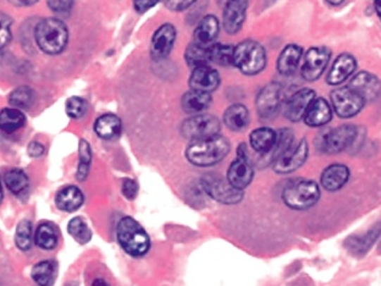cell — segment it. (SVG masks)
Returning <instances> with one entry per match:
<instances>
[{
  "label": "cell",
  "mask_w": 381,
  "mask_h": 286,
  "mask_svg": "<svg viewBox=\"0 0 381 286\" xmlns=\"http://www.w3.org/2000/svg\"><path fill=\"white\" fill-rule=\"evenodd\" d=\"M224 123L232 131H242L249 124V111L244 104L229 106L224 113Z\"/></svg>",
  "instance_id": "83f0119b"
},
{
  "label": "cell",
  "mask_w": 381,
  "mask_h": 286,
  "mask_svg": "<svg viewBox=\"0 0 381 286\" xmlns=\"http://www.w3.org/2000/svg\"><path fill=\"white\" fill-rule=\"evenodd\" d=\"M344 0H326L327 4L332 5V6H337V5H341L344 3Z\"/></svg>",
  "instance_id": "f907efd6"
},
{
  "label": "cell",
  "mask_w": 381,
  "mask_h": 286,
  "mask_svg": "<svg viewBox=\"0 0 381 286\" xmlns=\"http://www.w3.org/2000/svg\"><path fill=\"white\" fill-rule=\"evenodd\" d=\"M248 0H227L223 11V26L230 35L239 32L247 14Z\"/></svg>",
  "instance_id": "9a60e30c"
},
{
  "label": "cell",
  "mask_w": 381,
  "mask_h": 286,
  "mask_svg": "<svg viewBox=\"0 0 381 286\" xmlns=\"http://www.w3.org/2000/svg\"><path fill=\"white\" fill-rule=\"evenodd\" d=\"M316 98V92L309 88H304L294 93L284 104V116L286 119L292 123L304 119L309 106Z\"/></svg>",
  "instance_id": "4fadbf2b"
},
{
  "label": "cell",
  "mask_w": 381,
  "mask_h": 286,
  "mask_svg": "<svg viewBox=\"0 0 381 286\" xmlns=\"http://www.w3.org/2000/svg\"><path fill=\"white\" fill-rule=\"evenodd\" d=\"M381 234V223L377 225L373 226L370 230L368 231L367 234L363 236H358L357 239L351 237L349 241H346V245L349 247L354 254H364L368 249H370L374 242L377 240V236Z\"/></svg>",
  "instance_id": "f1b7e54d"
},
{
  "label": "cell",
  "mask_w": 381,
  "mask_h": 286,
  "mask_svg": "<svg viewBox=\"0 0 381 286\" xmlns=\"http://www.w3.org/2000/svg\"><path fill=\"white\" fill-rule=\"evenodd\" d=\"M78 154H80V161H78L77 179L83 181L88 175L89 166L92 163V151L89 147V143L85 139L80 141V147H78Z\"/></svg>",
  "instance_id": "8d00e7d4"
},
{
  "label": "cell",
  "mask_w": 381,
  "mask_h": 286,
  "mask_svg": "<svg viewBox=\"0 0 381 286\" xmlns=\"http://www.w3.org/2000/svg\"><path fill=\"white\" fill-rule=\"evenodd\" d=\"M49 9L56 14H68L74 6L75 0H46Z\"/></svg>",
  "instance_id": "b9f144b4"
},
{
  "label": "cell",
  "mask_w": 381,
  "mask_h": 286,
  "mask_svg": "<svg viewBox=\"0 0 381 286\" xmlns=\"http://www.w3.org/2000/svg\"><path fill=\"white\" fill-rule=\"evenodd\" d=\"M374 9H375L377 18H379L381 21V0H374Z\"/></svg>",
  "instance_id": "681fc988"
},
{
  "label": "cell",
  "mask_w": 381,
  "mask_h": 286,
  "mask_svg": "<svg viewBox=\"0 0 381 286\" xmlns=\"http://www.w3.org/2000/svg\"><path fill=\"white\" fill-rule=\"evenodd\" d=\"M35 39L38 48L49 56H56L65 51L69 32L61 20L48 18L42 20L35 28Z\"/></svg>",
  "instance_id": "7a4b0ae2"
},
{
  "label": "cell",
  "mask_w": 381,
  "mask_h": 286,
  "mask_svg": "<svg viewBox=\"0 0 381 286\" xmlns=\"http://www.w3.org/2000/svg\"><path fill=\"white\" fill-rule=\"evenodd\" d=\"M138 185L132 179H125L123 182V194L127 199H135L137 196Z\"/></svg>",
  "instance_id": "ee69618b"
},
{
  "label": "cell",
  "mask_w": 381,
  "mask_h": 286,
  "mask_svg": "<svg viewBox=\"0 0 381 286\" xmlns=\"http://www.w3.org/2000/svg\"><path fill=\"white\" fill-rule=\"evenodd\" d=\"M330 99L336 114L342 119L357 116L366 104V101L349 87L336 88L331 92Z\"/></svg>",
  "instance_id": "30bf717a"
},
{
  "label": "cell",
  "mask_w": 381,
  "mask_h": 286,
  "mask_svg": "<svg viewBox=\"0 0 381 286\" xmlns=\"http://www.w3.org/2000/svg\"><path fill=\"white\" fill-rule=\"evenodd\" d=\"M349 169L344 164H331L323 171L320 182L324 189L335 192L349 182Z\"/></svg>",
  "instance_id": "44dd1931"
},
{
  "label": "cell",
  "mask_w": 381,
  "mask_h": 286,
  "mask_svg": "<svg viewBox=\"0 0 381 286\" xmlns=\"http://www.w3.org/2000/svg\"><path fill=\"white\" fill-rule=\"evenodd\" d=\"M6 187L14 194H23L28 189V178L21 169H10L4 174Z\"/></svg>",
  "instance_id": "1f68e13d"
},
{
  "label": "cell",
  "mask_w": 381,
  "mask_h": 286,
  "mask_svg": "<svg viewBox=\"0 0 381 286\" xmlns=\"http://www.w3.org/2000/svg\"><path fill=\"white\" fill-rule=\"evenodd\" d=\"M201 185L208 196H211V199L220 204H239L244 197L241 189H236L230 184L229 180H224L221 176L216 174H207L203 178Z\"/></svg>",
  "instance_id": "ba28073f"
},
{
  "label": "cell",
  "mask_w": 381,
  "mask_h": 286,
  "mask_svg": "<svg viewBox=\"0 0 381 286\" xmlns=\"http://www.w3.org/2000/svg\"><path fill=\"white\" fill-rule=\"evenodd\" d=\"M68 231H69L70 235L73 236L75 240L80 244H87L92 237V231L81 218L71 219L69 225H68Z\"/></svg>",
  "instance_id": "f35d334b"
},
{
  "label": "cell",
  "mask_w": 381,
  "mask_h": 286,
  "mask_svg": "<svg viewBox=\"0 0 381 286\" xmlns=\"http://www.w3.org/2000/svg\"><path fill=\"white\" fill-rule=\"evenodd\" d=\"M284 103V94L280 83L270 82L258 93L256 106L262 120H273L280 111Z\"/></svg>",
  "instance_id": "9c48e42d"
},
{
  "label": "cell",
  "mask_w": 381,
  "mask_h": 286,
  "mask_svg": "<svg viewBox=\"0 0 381 286\" xmlns=\"http://www.w3.org/2000/svg\"><path fill=\"white\" fill-rule=\"evenodd\" d=\"M85 201L81 189L76 186H66L56 194V207L64 212H74L81 207Z\"/></svg>",
  "instance_id": "d4e9b609"
},
{
  "label": "cell",
  "mask_w": 381,
  "mask_h": 286,
  "mask_svg": "<svg viewBox=\"0 0 381 286\" xmlns=\"http://www.w3.org/2000/svg\"><path fill=\"white\" fill-rule=\"evenodd\" d=\"M32 278L39 286H51L56 280V264L51 261H43L32 269Z\"/></svg>",
  "instance_id": "d6a6232c"
},
{
  "label": "cell",
  "mask_w": 381,
  "mask_h": 286,
  "mask_svg": "<svg viewBox=\"0 0 381 286\" xmlns=\"http://www.w3.org/2000/svg\"><path fill=\"white\" fill-rule=\"evenodd\" d=\"M35 242L42 249H53L58 244V234H56L54 226L44 223L38 226L36 234H35Z\"/></svg>",
  "instance_id": "836d02e7"
},
{
  "label": "cell",
  "mask_w": 381,
  "mask_h": 286,
  "mask_svg": "<svg viewBox=\"0 0 381 286\" xmlns=\"http://www.w3.org/2000/svg\"><path fill=\"white\" fill-rule=\"evenodd\" d=\"M220 120L214 116L197 114L189 118L181 125V134L185 139L192 141L211 139L220 132Z\"/></svg>",
  "instance_id": "52a82bcc"
},
{
  "label": "cell",
  "mask_w": 381,
  "mask_h": 286,
  "mask_svg": "<svg viewBox=\"0 0 381 286\" xmlns=\"http://www.w3.org/2000/svg\"><path fill=\"white\" fill-rule=\"evenodd\" d=\"M185 61L192 69L208 65V63H211L209 61V46H202L196 42L189 43L186 48V51H185Z\"/></svg>",
  "instance_id": "f546056e"
},
{
  "label": "cell",
  "mask_w": 381,
  "mask_h": 286,
  "mask_svg": "<svg viewBox=\"0 0 381 286\" xmlns=\"http://www.w3.org/2000/svg\"><path fill=\"white\" fill-rule=\"evenodd\" d=\"M15 241L16 245L23 251H27L32 244V224L28 220L20 222L16 228V234H15Z\"/></svg>",
  "instance_id": "ab89813d"
},
{
  "label": "cell",
  "mask_w": 381,
  "mask_h": 286,
  "mask_svg": "<svg viewBox=\"0 0 381 286\" xmlns=\"http://www.w3.org/2000/svg\"><path fill=\"white\" fill-rule=\"evenodd\" d=\"M189 85L191 89H194V91L211 93L219 87L220 75L216 69H213L208 65L199 66L192 70Z\"/></svg>",
  "instance_id": "2e32d148"
},
{
  "label": "cell",
  "mask_w": 381,
  "mask_h": 286,
  "mask_svg": "<svg viewBox=\"0 0 381 286\" xmlns=\"http://www.w3.org/2000/svg\"><path fill=\"white\" fill-rule=\"evenodd\" d=\"M3 19H1V31H0V36H1V48H5V46H8V43H9L10 39H11V33H10V23H11V21H10L9 18L8 16H1Z\"/></svg>",
  "instance_id": "f6af8a7d"
},
{
  "label": "cell",
  "mask_w": 381,
  "mask_h": 286,
  "mask_svg": "<svg viewBox=\"0 0 381 286\" xmlns=\"http://www.w3.org/2000/svg\"><path fill=\"white\" fill-rule=\"evenodd\" d=\"M116 235L125 252L134 257H142L151 247L147 232L132 218L125 217L120 220Z\"/></svg>",
  "instance_id": "277c9868"
},
{
  "label": "cell",
  "mask_w": 381,
  "mask_h": 286,
  "mask_svg": "<svg viewBox=\"0 0 381 286\" xmlns=\"http://www.w3.org/2000/svg\"><path fill=\"white\" fill-rule=\"evenodd\" d=\"M10 4L15 5V6H30V5L36 4L38 0H8Z\"/></svg>",
  "instance_id": "c3c4849f"
},
{
  "label": "cell",
  "mask_w": 381,
  "mask_h": 286,
  "mask_svg": "<svg viewBox=\"0 0 381 286\" xmlns=\"http://www.w3.org/2000/svg\"><path fill=\"white\" fill-rule=\"evenodd\" d=\"M87 102L81 97H71L66 101L65 111L71 119H80L87 113Z\"/></svg>",
  "instance_id": "60d3db41"
},
{
  "label": "cell",
  "mask_w": 381,
  "mask_h": 286,
  "mask_svg": "<svg viewBox=\"0 0 381 286\" xmlns=\"http://www.w3.org/2000/svg\"><path fill=\"white\" fill-rule=\"evenodd\" d=\"M277 132L269 128H259L252 131L249 136L251 147L259 154H269L275 146Z\"/></svg>",
  "instance_id": "cb8c5ba5"
},
{
  "label": "cell",
  "mask_w": 381,
  "mask_h": 286,
  "mask_svg": "<svg viewBox=\"0 0 381 286\" xmlns=\"http://www.w3.org/2000/svg\"><path fill=\"white\" fill-rule=\"evenodd\" d=\"M92 286H109L103 279H96V282H93Z\"/></svg>",
  "instance_id": "816d5d0a"
},
{
  "label": "cell",
  "mask_w": 381,
  "mask_h": 286,
  "mask_svg": "<svg viewBox=\"0 0 381 286\" xmlns=\"http://www.w3.org/2000/svg\"><path fill=\"white\" fill-rule=\"evenodd\" d=\"M35 97H36V94L33 92L32 88L27 87V86H21V87H18L10 93V106H14L19 111L20 109L21 111L28 109L35 103Z\"/></svg>",
  "instance_id": "d590c367"
},
{
  "label": "cell",
  "mask_w": 381,
  "mask_h": 286,
  "mask_svg": "<svg viewBox=\"0 0 381 286\" xmlns=\"http://www.w3.org/2000/svg\"><path fill=\"white\" fill-rule=\"evenodd\" d=\"M331 51L326 46H312L304 56L301 75L306 81L313 82L320 79L330 61Z\"/></svg>",
  "instance_id": "8fae6325"
},
{
  "label": "cell",
  "mask_w": 381,
  "mask_h": 286,
  "mask_svg": "<svg viewBox=\"0 0 381 286\" xmlns=\"http://www.w3.org/2000/svg\"><path fill=\"white\" fill-rule=\"evenodd\" d=\"M332 109L324 98H316L304 116V123L311 128H320L330 123Z\"/></svg>",
  "instance_id": "7402d4cb"
},
{
  "label": "cell",
  "mask_w": 381,
  "mask_h": 286,
  "mask_svg": "<svg viewBox=\"0 0 381 286\" xmlns=\"http://www.w3.org/2000/svg\"><path fill=\"white\" fill-rule=\"evenodd\" d=\"M161 0H134V8L137 13L143 14L147 13L148 10L154 8Z\"/></svg>",
  "instance_id": "bcb514c9"
},
{
  "label": "cell",
  "mask_w": 381,
  "mask_h": 286,
  "mask_svg": "<svg viewBox=\"0 0 381 286\" xmlns=\"http://www.w3.org/2000/svg\"><path fill=\"white\" fill-rule=\"evenodd\" d=\"M294 146V132L289 129H281L277 131V137H276V143L273 151H271V161L275 162L277 158L280 157L281 154L289 149Z\"/></svg>",
  "instance_id": "74e56055"
},
{
  "label": "cell",
  "mask_w": 381,
  "mask_h": 286,
  "mask_svg": "<svg viewBox=\"0 0 381 286\" xmlns=\"http://www.w3.org/2000/svg\"><path fill=\"white\" fill-rule=\"evenodd\" d=\"M229 152V141L218 135L211 139L192 141L186 149V157L193 166H211L220 163Z\"/></svg>",
  "instance_id": "6da1fadb"
},
{
  "label": "cell",
  "mask_w": 381,
  "mask_h": 286,
  "mask_svg": "<svg viewBox=\"0 0 381 286\" xmlns=\"http://www.w3.org/2000/svg\"><path fill=\"white\" fill-rule=\"evenodd\" d=\"M253 176L254 171L248 158L237 157V159L231 163L227 170V180L230 184L241 191L252 182Z\"/></svg>",
  "instance_id": "d6986e66"
},
{
  "label": "cell",
  "mask_w": 381,
  "mask_h": 286,
  "mask_svg": "<svg viewBox=\"0 0 381 286\" xmlns=\"http://www.w3.org/2000/svg\"><path fill=\"white\" fill-rule=\"evenodd\" d=\"M320 189L316 181L296 179L289 181L282 191V201L294 211H307L318 204Z\"/></svg>",
  "instance_id": "3957f363"
},
{
  "label": "cell",
  "mask_w": 381,
  "mask_h": 286,
  "mask_svg": "<svg viewBox=\"0 0 381 286\" xmlns=\"http://www.w3.org/2000/svg\"><path fill=\"white\" fill-rule=\"evenodd\" d=\"M302 54H304L302 46H296V44L286 46L281 51L276 63L279 74L282 76H292L296 74Z\"/></svg>",
  "instance_id": "ffe728a7"
},
{
  "label": "cell",
  "mask_w": 381,
  "mask_h": 286,
  "mask_svg": "<svg viewBox=\"0 0 381 286\" xmlns=\"http://www.w3.org/2000/svg\"><path fill=\"white\" fill-rule=\"evenodd\" d=\"M358 136V129L354 125H341L336 129L323 132L317 139V147L324 153L335 154L351 147Z\"/></svg>",
  "instance_id": "8992f818"
},
{
  "label": "cell",
  "mask_w": 381,
  "mask_h": 286,
  "mask_svg": "<svg viewBox=\"0 0 381 286\" xmlns=\"http://www.w3.org/2000/svg\"><path fill=\"white\" fill-rule=\"evenodd\" d=\"M234 65L242 74L253 76L262 73L267 65V54L262 44L246 39L235 46Z\"/></svg>",
  "instance_id": "5b68a950"
},
{
  "label": "cell",
  "mask_w": 381,
  "mask_h": 286,
  "mask_svg": "<svg viewBox=\"0 0 381 286\" xmlns=\"http://www.w3.org/2000/svg\"><path fill=\"white\" fill-rule=\"evenodd\" d=\"M309 147L306 139H301L299 144L292 146L273 163V168L277 174H289L299 169L307 161Z\"/></svg>",
  "instance_id": "7c38bea8"
},
{
  "label": "cell",
  "mask_w": 381,
  "mask_h": 286,
  "mask_svg": "<svg viewBox=\"0 0 381 286\" xmlns=\"http://www.w3.org/2000/svg\"><path fill=\"white\" fill-rule=\"evenodd\" d=\"M176 39V28L171 23H164L156 30L151 42V56L154 61H163L173 51Z\"/></svg>",
  "instance_id": "5bb4252c"
},
{
  "label": "cell",
  "mask_w": 381,
  "mask_h": 286,
  "mask_svg": "<svg viewBox=\"0 0 381 286\" xmlns=\"http://www.w3.org/2000/svg\"><path fill=\"white\" fill-rule=\"evenodd\" d=\"M349 87L352 88L366 102H369L380 94L381 82L375 75L362 71L351 80Z\"/></svg>",
  "instance_id": "e0dca14e"
},
{
  "label": "cell",
  "mask_w": 381,
  "mask_h": 286,
  "mask_svg": "<svg viewBox=\"0 0 381 286\" xmlns=\"http://www.w3.org/2000/svg\"><path fill=\"white\" fill-rule=\"evenodd\" d=\"M197 0H164V5L171 11H184L191 8Z\"/></svg>",
  "instance_id": "7bdbcfd3"
},
{
  "label": "cell",
  "mask_w": 381,
  "mask_h": 286,
  "mask_svg": "<svg viewBox=\"0 0 381 286\" xmlns=\"http://www.w3.org/2000/svg\"><path fill=\"white\" fill-rule=\"evenodd\" d=\"M123 124L114 114H104L99 116L94 124L96 134L103 139H115L119 137Z\"/></svg>",
  "instance_id": "4316f807"
},
{
  "label": "cell",
  "mask_w": 381,
  "mask_h": 286,
  "mask_svg": "<svg viewBox=\"0 0 381 286\" xmlns=\"http://www.w3.org/2000/svg\"><path fill=\"white\" fill-rule=\"evenodd\" d=\"M211 104V93L201 92L191 89L184 94L181 99V106L187 114H199L206 111Z\"/></svg>",
  "instance_id": "484cf974"
},
{
  "label": "cell",
  "mask_w": 381,
  "mask_h": 286,
  "mask_svg": "<svg viewBox=\"0 0 381 286\" xmlns=\"http://www.w3.org/2000/svg\"><path fill=\"white\" fill-rule=\"evenodd\" d=\"M220 31V23L214 15L204 16L199 23L193 33V38L196 43L202 46H209L214 41Z\"/></svg>",
  "instance_id": "603a6c76"
},
{
  "label": "cell",
  "mask_w": 381,
  "mask_h": 286,
  "mask_svg": "<svg viewBox=\"0 0 381 286\" xmlns=\"http://www.w3.org/2000/svg\"><path fill=\"white\" fill-rule=\"evenodd\" d=\"M357 69V61L354 56L349 53H344L336 58L335 63L331 66L330 71L327 73L326 82L331 86H339L349 79Z\"/></svg>",
  "instance_id": "ac0fdd59"
},
{
  "label": "cell",
  "mask_w": 381,
  "mask_h": 286,
  "mask_svg": "<svg viewBox=\"0 0 381 286\" xmlns=\"http://www.w3.org/2000/svg\"><path fill=\"white\" fill-rule=\"evenodd\" d=\"M28 154L32 158H39L46 152V148L39 142H31L28 144Z\"/></svg>",
  "instance_id": "7dc6e473"
},
{
  "label": "cell",
  "mask_w": 381,
  "mask_h": 286,
  "mask_svg": "<svg viewBox=\"0 0 381 286\" xmlns=\"http://www.w3.org/2000/svg\"><path fill=\"white\" fill-rule=\"evenodd\" d=\"M26 123L23 113L16 108H6L0 114V126L4 132L11 134L16 130L21 129Z\"/></svg>",
  "instance_id": "4dcf8cb0"
},
{
  "label": "cell",
  "mask_w": 381,
  "mask_h": 286,
  "mask_svg": "<svg viewBox=\"0 0 381 286\" xmlns=\"http://www.w3.org/2000/svg\"><path fill=\"white\" fill-rule=\"evenodd\" d=\"M235 46L226 44H213L209 46V61L224 68L234 65Z\"/></svg>",
  "instance_id": "e575fe53"
}]
</instances>
